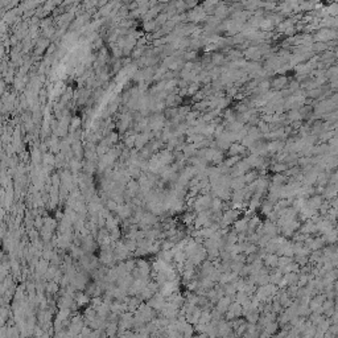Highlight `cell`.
<instances>
[{
	"label": "cell",
	"instance_id": "5",
	"mask_svg": "<svg viewBox=\"0 0 338 338\" xmlns=\"http://www.w3.org/2000/svg\"><path fill=\"white\" fill-rule=\"evenodd\" d=\"M235 231L237 233H244L247 228H248V218L246 217V218L243 219H239V221H235Z\"/></svg>",
	"mask_w": 338,
	"mask_h": 338
},
{
	"label": "cell",
	"instance_id": "6",
	"mask_svg": "<svg viewBox=\"0 0 338 338\" xmlns=\"http://www.w3.org/2000/svg\"><path fill=\"white\" fill-rule=\"evenodd\" d=\"M264 263L270 267H276L277 263H279V258L276 256L275 254H270V255H266L264 256Z\"/></svg>",
	"mask_w": 338,
	"mask_h": 338
},
{
	"label": "cell",
	"instance_id": "2",
	"mask_svg": "<svg viewBox=\"0 0 338 338\" xmlns=\"http://www.w3.org/2000/svg\"><path fill=\"white\" fill-rule=\"evenodd\" d=\"M230 305H231V298L230 297H221L218 300V305H217V310L221 312V313H226V312L228 310V308H230Z\"/></svg>",
	"mask_w": 338,
	"mask_h": 338
},
{
	"label": "cell",
	"instance_id": "11",
	"mask_svg": "<svg viewBox=\"0 0 338 338\" xmlns=\"http://www.w3.org/2000/svg\"><path fill=\"white\" fill-rule=\"evenodd\" d=\"M77 300H78V304L82 305V304H85V303L89 301V296L87 295H82V293H81V295L77 297Z\"/></svg>",
	"mask_w": 338,
	"mask_h": 338
},
{
	"label": "cell",
	"instance_id": "12",
	"mask_svg": "<svg viewBox=\"0 0 338 338\" xmlns=\"http://www.w3.org/2000/svg\"><path fill=\"white\" fill-rule=\"evenodd\" d=\"M240 147H238V145H234V147H231V149H230V153L231 155H235V153H239V152H242V149H239Z\"/></svg>",
	"mask_w": 338,
	"mask_h": 338
},
{
	"label": "cell",
	"instance_id": "4",
	"mask_svg": "<svg viewBox=\"0 0 338 338\" xmlns=\"http://www.w3.org/2000/svg\"><path fill=\"white\" fill-rule=\"evenodd\" d=\"M324 240H325V243H329V244H333L335 243V242H338V230H331L326 234H324Z\"/></svg>",
	"mask_w": 338,
	"mask_h": 338
},
{
	"label": "cell",
	"instance_id": "7",
	"mask_svg": "<svg viewBox=\"0 0 338 338\" xmlns=\"http://www.w3.org/2000/svg\"><path fill=\"white\" fill-rule=\"evenodd\" d=\"M283 272L282 271H279V272H276V273H273V275H271L270 276V282L271 283H275V284H279L280 283V280L283 279Z\"/></svg>",
	"mask_w": 338,
	"mask_h": 338
},
{
	"label": "cell",
	"instance_id": "13",
	"mask_svg": "<svg viewBox=\"0 0 338 338\" xmlns=\"http://www.w3.org/2000/svg\"><path fill=\"white\" fill-rule=\"evenodd\" d=\"M48 289H49L50 292H56V291H57V285H56L54 283H52V284H49V287H48Z\"/></svg>",
	"mask_w": 338,
	"mask_h": 338
},
{
	"label": "cell",
	"instance_id": "9",
	"mask_svg": "<svg viewBox=\"0 0 338 338\" xmlns=\"http://www.w3.org/2000/svg\"><path fill=\"white\" fill-rule=\"evenodd\" d=\"M256 178H258L256 172H248V173H246V176H244V181L246 182H252L254 180H256Z\"/></svg>",
	"mask_w": 338,
	"mask_h": 338
},
{
	"label": "cell",
	"instance_id": "10",
	"mask_svg": "<svg viewBox=\"0 0 338 338\" xmlns=\"http://www.w3.org/2000/svg\"><path fill=\"white\" fill-rule=\"evenodd\" d=\"M273 170H275L276 173H282V172L287 170V165L285 164H275L273 165Z\"/></svg>",
	"mask_w": 338,
	"mask_h": 338
},
{
	"label": "cell",
	"instance_id": "1",
	"mask_svg": "<svg viewBox=\"0 0 338 338\" xmlns=\"http://www.w3.org/2000/svg\"><path fill=\"white\" fill-rule=\"evenodd\" d=\"M238 215H239V212L238 210H227V212L222 215V226H226V225H230L231 222H235L238 219Z\"/></svg>",
	"mask_w": 338,
	"mask_h": 338
},
{
	"label": "cell",
	"instance_id": "8",
	"mask_svg": "<svg viewBox=\"0 0 338 338\" xmlns=\"http://www.w3.org/2000/svg\"><path fill=\"white\" fill-rule=\"evenodd\" d=\"M285 180L287 178L282 173H277L275 177H273V185H280V186H282V185L285 182Z\"/></svg>",
	"mask_w": 338,
	"mask_h": 338
},
{
	"label": "cell",
	"instance_id": "3",
	"mask_svg": "<svg viewBox=\"0 0 338 338\" xmlns=\"http://www.w3.org/2000/svg\"><path fill=\"white\" fill-rule=\"evenodd\" d=\"M322 197L321 196H314V197H312V198H309L307 201V206L312 207V209H314V210H318L321 207L322 205Z\"/></svg>",
	"mask_w": 338,
	"mask_h": 338
}]
</instances>
